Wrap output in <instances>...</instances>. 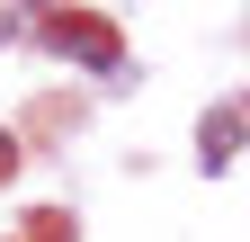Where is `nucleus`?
Here are the masks:
<instances>
[{"label":"nucleus","mask_w":250,"mask_h":242,"mask_svg":"<svg viewBox=\"0 0 250 242\" xmlns=\"http://www.w3.org/2000/svg\"><path fill=\"white\" fill-rule=\"evenodd\" d=\"M197 144H206V170H224V153H241V117H206Z\"/></svg>","instance_id":"obj_1"}]
</instances>
